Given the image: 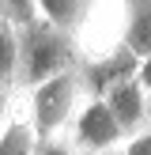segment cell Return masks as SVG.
<instances>
[{"label":"cell","instance_id":"obj_1","mask_svg":"<svg viewBox=\"0 0 151 155\" xmlns=\"http://www.w3.org/2000/svg\"><path fill=\"white\" fill-rule=\"evenodd\" d=\"M79 42L72 30H60L53 23L38 19L30 27H23V57H19V87H38V83L53 80L60 72L79 68Z\"/></svg>","mask_w":151,"mask_h":155},{"label":"cell","instance_id":"obj_2","mask_svg":"<svg viewBox=\"0 0 151 155\" xmlns=\"http://www.w3.org/2000/svg\"><path fill=\"white\" fill-rule=\"evenodd\" d=\"M83 98H87V87H83V72L72 68V72H60L53 80L38 83V87H27V117L34 125V133L42 140H53V136H64L72 117L79 114Z\"/></svg>","mask_w":151,"mask_h":155},{"label":"cell","instance_id":"obj_3","mask_svg":"<svg viewBox=\"0 0 151 155\" xmlns=\"http://www.w3.org/2000/svg\"><path fill=\"white\" fill-rule=\"evenodd\" d=\"M128 19H132V0H87L79 27H76V42H79V57H102V53L125 45Z\"/></svg>","mask_w":151,"mask_h":155},{"label":"cell","instance_id":"obj_4","mask_svg":"<svg viewBox=\"0 0 151 155\" xmlns=\"http://www.w3.org/2000/svg\"><path fill=\"white\" fill-rule=\"evenodd\" d=\"M68 140L79 155H117L121 144L128 140V133L121 129V121L113 117V110L106 106L102 95H87L79 106V114L68 125Z\"/></svg>","mask_w":151,"mask_h":155},{"label":"cell","instance_id":"obj_5","mask_svg":"<svg viewBox=\"0 0 151 155\" xmlns=\"http://www.w3.org/2000/svg\"><path fill=\"white\" fill-rule=\"evenodd\" d=\"M102 98H106V106L113 110V117L121 121V129H125L128 136L140 133L143 125H151V106H147V91H143V83H140V72L117 80L113 87H106Z\"/></svg>","mask_w":151,"mask_h":155},{"label":"cell","instance_id":"obj_6","mask_svg":"<svg viewBox=\"0 0 151 155\" xmlns=\"http://www.w3.org/2000/svg\"><path fill=\"white\" fill-rule=\"evenodd\" d=\"M79 72H83V87H87V95H102V91L113 87L117 80H125V76H136V72H140V57H136L128 45H117V49L102 53V57L83 61Z\"/></svg>","mask_w":151,"mask_h":155},{"label":"cell","instance_id":"obj_7","mask_svg":"<svg viewBox=\"0 0 151 155\" xmlns=\"http://www.w3.org/2000/svg\"><path fill=\"white\" fill-rule=\"evenodd\" d=\"M19 57H23V27L0 15V87L19 91Z\"/></svg>","mask_w":151,"mask_h":155},{"label":"cell","instance_id":"obj_8","mask_svg":"<svg viewBox=\"0 0 151 155\" xmlns=\"http://www.w3.org/2000/svg\"><path fill=\"white\" fill-rule=\"evenodd\" d=\"M38 140H42V136L34 133L30 117L27 114H15V117L8 121V129L0 133V155H34Z\"/></svg>","mask_w":151,"mask_h":155},{"label":"cell","instance_id":"obj_9","mask_svg":"<svg viewBox=\"0 0 151 155\" xmlns=\"http://www.w3.org/2000/svg\"><path fill=\"white\" fill-rule=\"evenodd\" d=\"M125 45L140 61L151 57V0H132V19H128Z\"/></svg>","mask_w":151,"mask_h":155},{"label":"cell","instance_id":"obj_10","mask_svg":"<svg viewBox=\"0 0 151 155\" xmlns=\"http://www.w3.org/2000/svg\"><path fill=\"white\" fill-rule=\"evenodd\" d=\"M34 4H38V19L53 23L60 30H72V34L87 12V0H34Z\"/></svg>","mask_w":151,"mask_h":155},{"label":"cell","instance_id":"obj_11","mask_svg":"<svg viewBox=\"0 0 151 155\" xmlns=\"http://www.w3.org/2000/svg\"><path fill=\"white\" fill-rule=\"evenodd\" d=\"M0 15H8L19 27H30V23H38V4L34 0H0Z\"/></svg>","mask_w":151,"mask_h":155},{"label":"cell","instance_id":"obj_12","mask_svg":"<svg viewBox=\"0 0 151 155\" xmlns=\"http://www.w3.org/2000/svg\"><path fill=\"white\" fill-rule=\"evenodd\" d=\"M117 155H151V125H143L140 133H132L125 144H121Z\"/></svg>","mask_w":151,"mask_h":155},{"label":"cell","instance_id":"obj_13","mask_svg":"<svg viewBox=\"0 0 151 155\" xmlns=\"http://www.w3.org/2000/svg\"><path fill=\"white\" fill-rule=\"evenodd\" d=\"M34 155H79V151L72 148L68 136H53V140H38V151Z\"/></svg>","mask_w":151,"mask_h":155},{"label":"cell","instance_id":"obj_14","mask_svg":"<svg viewBox=\"0 0 151 155\" xmlns=\"http://www.w3.org/2000/svg\"><path fill=\"white\" fill-rule=\"evenodd\" d=\"M11 102H15V91H11V87H0V133H4V129H8V121L15 117Z\"/></svg>","mask_w":151,"mask_h":155},{"label":"cell","instance_id":"obj_15","mask_svg":"<svg viewBox=\"0 0 151 155\" xmlns=\"http://www.w3.org/2000/svg\"><path fill=\"white\" fill-rule=\"evenodd\" d=\"M140 83H143V91H147V106H151V57L140 61Z\"/></svg>","mask_w":151,"mask_h":155}]
</instances>
